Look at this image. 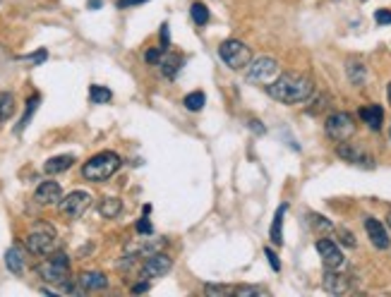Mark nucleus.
I'll return each instance as SVG.
<instances>
[{
  "mask_svg": "<svg viewBox=\"0 0 391 297\" xmlns=\"http://www.w3.org/2000/svg\"><path fill=\"white\" fill-rule=\"evenodd\" d=\"M39 101H41V96H39V94H34V96L27 101V110H24L22 120H19V125H17V132H22V130L29 125V120H32V115L37 113V108H39Z\"/></svg>",
  "mask_w": 391,
  "mask_h": 297,
  "instance_id": "nucleus-24",
  "label": "nucleus"
},
{
  "mask_svg": "<svg viewBox=\"0 0 391 297\" xmlns=\"http://www.w3.org/2000/svg\"><path fill=\"white\" fill-rule=\"evenodd\" d=\"M314 92V84L310 77L305 74H295V72H285L279 79H274L267 87V94L279 103H305Z\"/></svg>",
  "mask_w": 391,
  "mask_h": 297,
  "instance_id": "nucleus-1",
  "label": "nucleus"
},
{
  "mask_svg": "<svg viewBox=\"0 0 391 297\" xmlns=\"http://www.w3.org/2000/svg\"><path fill=\"white\" fill-rule=\"evenodd\" d=\"M204 103H207V96H204L202 92H192V94H188V96H185V108L192 110V113L202 110Z\"/></svg>",
  "mask_w": 391,
  "mask_h": 297,
  "instance_id": "nucleus-26",
  "label": "nucleus"
},
{
  "mask_svg": "<svg viewBox=\"0 0 391 297\" xmlns=\"http://www.w3.org/2000/svg\"><path fill=\"white\" fill-rule=\"evenodd\" d=\"M250 125H252V130H254V132H262V134H264V125L254 123V120H252V123H250Z\"/></svg>",
  "mask_w": 391,
  "mask_h": 297,
  "instance_id": "nucleus-40",
  "label": "nucleus"
},
{
  "mask_svg": "<svg viewBox=\"0 0 391 297\" xmlns=\"http://www.w3.org/2000/svg\"><path fill=\"white\" fill-rule=\"evenodd\" d=\"M285 209L288 206L281 204L274 214V223H272V230H269V238H272L274 245H283V216H285Z\"/></svg>",
  "mask_w": 391,
  "mask_h": 297,
  "instance_id": "nucleus-20",
  "label": "nucleus"
},
{
  "mask_svg": "<svg viewBox=\"0 0 391 297\" xmlns=\"http://www.w3.org/2000/svg\"><path fill=\"white\" fill-rule=\"evenodd\" d=\"M389 134H391V130H389Z\"/></svg>",
  "mask_w": 391,
  "mask_h": 297,
  "instance_id": "nucleus-43",
  "label": "nucleus"
},
{
  "mask_svg": "<svg viewBox=\"0 0 391 297\" xmlns=\"http://www.w3.org/2000/svg\"><path fill=\"white\" fill-rule=\"evenodd\" d=\"M24 245H27V249L32 252V254L48 256L53 249H56V245H58L56 228H53L51 223H43V221H39V223H34L32 230L27 233V240H24Z\"/></svg>",
  "mask_w": 391,
  "mask_h": 297,
  "instance_id": "nucleus-3",
  "label": "nucleus"
},
{
  "mask_svg": "<svg viewBox=\"0 0 391 297\" xmlns=\"http://www.w3.org/2000/svg\"><path fill=\"white\" fill-rule=\"evenodd\" d=\"M120 163H123V161H120V156L115 154V151H101V154L92 156V158L84 163L82 175L89 183H103V180L113 178V175L118 173Z\"/></svg>",
  "mask_w": 391,
  "mask_h": 297,
  "instance_id": "nucleus-2",
  "label": "nucleus"
},
{
  "mask_svg": "<svg viewBox=\"0 0 391 297\" xmlns=\"http://www.w3.org/2000/svg\"><path fill=\"white\" fill-rule=\"evenodd\" d=\"M317 252H319V259H322L324 269H332V271H341L345 264L343 259V252L339 249V245L329 238L317 240Z\"/></svg>",
  "mask_w": 391,
  "mask_h": 297,
  "instance_id": "nucleus-10",
  "label": "nucleus"
},
{
  "mask_svg": "<svg viewBox=\"0 0 391 297\" xmlns=\"http://www.w3.org/2000/svg\"><path fill=\"white\" fill-rule=\"evenodd\" d=\"M39 276H41L46 283H53V285H63L68 283L70 278V259L65 252H56V254H51L46 261H41L39 264Z\"/></svg>",
  "mask_w": 391,
  "mask_h": 297,
  "instance_id": "nucleus-4",
  "label": "nucleus"
},
{
  "mask_svg": "<svg viewBox=\"0 0 391 297\" xmlns=\"http://www.w3.org/2000/svg\"><path fill=\"white\" fill-rule=\"evenodd\" d=\"M134 228H137L139 235H152V233H154V228H152V223H149V218H139Z\"/></svg>",
  "mask_w": 391,
  "mask_h": 297,
  "instance_id": "nucleus-31",
  "label": "nucleus"
},
{
  "mask_svg": "<svg viewBox=\"0 0 391 297\" xmlns=\"http://www.w3.org/2000/svg\"><path fill=\"white\" fill-rule=\"evenodd\" d=\"M74 163V156L72 154H63V156H53V158H48L46 163H43V173L46 175H58V173H65V170H70Z\"/></svg>",
  "mask_w": 391,
  "mask_h": 297,
  "instance_id": "nucleus-17",
  "label": "nucleus"
},
{
  "mask_svg": "<svg viewBox=\"0 0 391 297\" xmlns=\"http://www.w3.org/2000/svg\"><path fill=\"white\" fill-rule=\"evenodd\" d=\"M389 228H391V214H389Z\"/></svg>",
  "mask_w": 391,
  "mask_h": 297,
  "instance_id": "nucleus-42",
  "label": "nucleus"
},
{
  "mask_svg": "<svg viewBox=\"0 0 391 297\" xmlns=\"http://www.w3.org/2000/svg\"><path fill=\"white\" fill-rule=\"evenodd\" d=\"M190 14H192L194 24H199V27H204V24L209 22V8L204 3H194L192 8H190Z\"/></svg>",
  "mask_w": 391,
  "mask_h": 297,
  "instance_id": "nucleus-27",
  "label": "nucleus"
},
{
  "mask_svg": "<svg viewBox=\"0 0 391 297\" xmlns=\"http://www.w3.org/2000/svg\"><path fill=\"white\" fill-rule=\"evenodd\" d=\"M14 113V96L10 92H0V125L8 123Z\"/></svg>",
  "mask_w": 391,
  "mask_h": 297,
  "instance_id": "nucleus-23",
  "label": "nucleus"
},
{
  "mask_svg": "<svg viewBox=\"0 0 391 297\" xmlns=\"http://www.w3.org/2000/svg\"><path fill=\"white\" fill-rule=\"evenodd\" d=\"M374 22H377V24H391V10H377V12H374Z\"/></svg>",
  "mask_w": 391,
  "mask_h": 297,
  "instance_id": "nucleus-32",
  "label": "nucleus"
},
{
  "mask_svg": "<svg viewBox=\"0 0 391 297\" xmlns=\"http://www.w3.org/2000/svg\"><path fill=\"white\" fill-rule=\"evenodd\" d=\"M46 58H48V50L46 48H39L37 53H29V55H22V63H27V65H41V63H46Z\"/></svg>",
  "mask_w": 391,
  "mask_h": 297,
  "instance_id": "nucleus-29",
  "label": "nucleus"
},
{
  "mask_svg": "<svg viewBox=\"0 0 391 297\" xmlns=\"http://www.w3.org/2000/svg\"><path fill=\"white\" fill-rule=\"evenodd\" d=\"M168 24H161V43H163V50L170 46V32H168Z\"/></svg>",
  "mask_w": 391,
  "mask_h": 297,
  "instance_id": "nucleus-36",
  "label": "nucleus"
},
{
  "mask_svg": "<svg viewBox=\"0 0 391 297\" xmlns=\"http://www.w3.org/2000/svg\"><path fill=\"white\" fill-rule=\"evenodd\" d=\"M170 266H173V261H170L168 254L154 252V254H149L147 261H144L142 271H139V278H142V280L161 278V276H166L168 271H170Z\"/></svg>",
  "mask_w": 391,
  "mask_h": 297,
  "instance_id": "nucleus-9",
  "label": "nucleus"
},
{
  "mask_svg": "<svg viewBox=\"0 0 391 297\" xmlns=\"http://www.w3.org/2000/svg\"><path fill=\"white\" fill-rule=\"evenodd\" d=\"M120 211H123V201L118 197H106L99 204V214H101L103 218H118Z\"/></svg>",
  "mask_w": 391,
  "mask_h": 297,
  "instance_id": "nucleus-21",
  "label": "nucleus"
},
{
  "mask_svg": "<svg viewBox=\"0 0 391 297\" xmlns=\"http://www.w3.org/2000/svg\"><path fill=\"white\" fill-rule=\"evenodd\" d=\"M60 199H63V190H60V185L53 183V180L41 183L37 187V192H34V201H37V204H41V206L60 204Z\"/></svg>",
  "mask_w": 391,
  "mask_h": 297,
  "instance_id": "nucleus-13",
  "label": "nucleus"
},
{
  "mask_svg": "<svg viewBox=\"0 0 391 297\" xmlns=\"http://www.w3.org/2000/svg\"><path fill=\"white\" fill-rule=\"evenodd\" d=\"M345 74H348V82L353 84V87H363L365 79H368V70H365V65L360 63V60H350V63L345 65Z\"/></svg>",
  "mask_w": 391,
  "mask_h": 297,
  "instance_id": "nucleus-18",
  "label": "nucleus"
},
{
  "mask_svg": "<svg viewBox=\"0 0 391 297\" xmlns=\"http://www.w3.org/2000/svg\"><path fill=\"white\" fill-rule=\"evenodd\" d=\"M89 99H92V103H108V101L113 99V94H111V89L92 84V87H89Z\"/></svg>",
  "mask_w": 391,
  "mask_h": 297,
  "instance_id": "nucleus-25",
  "label": "nucleus"
},
{
  "mask_svg": "<svg viewBox=\"0 0 391 297\" xmlns=\"http://www.w3.org/2000/svg\"><path fill=\"white\" fill-rule=\"evenodd\" d=\"M365 233H368L370 243H372L377 249H387L391 245V238H389V233H387V228H384L382 221L365 218Z\"/></svg>",
  "mask_w": 391,
  "mask_h": 297,
  "instance_id": "nucleus-12",
  "label": "nucleus"
},
{
  "mask_svg": "<svg viewBox=\"0 0 391 297\" xmlns=\"http://www.w3.org/2000/svg\"><path fill=\"white\" fill-rule=\"evenodd\" d=\"M324 132L332 142H348L355 134V120L353 115L348 113H332L327 118V125H324Z\"/></svg>",
  "mask_w": 391,
  "mask_h": 297,
  "instance_id": "nucleus-6",
  "label": "nucleus"
},
{
  "mask_svg": "<svg viewBox=\"0 0 391 297\" xmlns=\"http://www.w3.org/2000/svg\"><path fill=\"white\" fill-rule=\"evenodd\" d=\"M360 118H363V123L368 125L370 130L379 132V130H382V123H384V110H382V105H377V103L365 105V108H360Z\"/></svg>",
  "mask_w": 391,
  "mask_h": 297,
  "instance_id": "nucleus-15",
  "label": "nucleus"
},
{
  "mask_svg": "<svg viewBox=\"0 0 391 297\" xmlns=\"http://www.w3.org/2000/svg\"><path fill=\"white\" fill-rule=\"evenodd\" d=\"M219 58H221L230 70H243L250 65L252 53H250V48L245 46L243 41H238V39H228V41H223L221 46H219Z\"/></svg>",
  "mask_w": 391,
  "mask_h": 297,
  "instance_id": "nucleus-5",
  "label": "nucleus"
},
{
  "mask_svg": "<svg viewBox=\"0 0 391 297\" xmlns=\"http://www.w3.org/2000/svg\"><path fill=\"white\" fill-rule=\"evenodd\" d=\"M336 156H339V158H343L345 163L363 165V168H372V165H374V158H372V156H370L363 147H358V144H345V142H341L339 147H336Z\"/></svg>",
  "mask_w": 391,
  "mask_h": 297,
  "instance_id": "nucleus-11",
  "label": "nucleus"
},
{
  "mask_svg": "<svg viewBox=\"0 0 391 297\" xmlns=\"http://www.w3.org/2000/svg\"><path fill=\"white\" fill-rule=\"evenodd\" d=\"M324 290L332 295H343L350 290V278L345 274H341V271H332L327 269V274H324V280H322Z\"/></svg>",
  "mask_w": 391,
  "mask_h": 297,
  "instance_id": "nucleus-14",
  "label": "nucleus"
},
{
  "mask_svg": "<svg viewBox=\"0 0 391 297\" xmlns=\"http://www.w3.org/2000/svg\"><path fill=\"white\" fill-rule=\"evenodd\" d=\"M339 235H341V243L345 245V247H355V238L353 233H348L345 228H339Z\"/></svg>",
  "mask_w": 391,
  "mask_h": 297,
  "instance_id": "nucleus-33",
  "label": "nucleus"
},
{
  "mask_svg": "<svg viewBox=\"0 0 391 297\" xmlns=\"http://www.w3.org/2000/svg\"><path fill=\"white\" fill-rule=\"evenodd\" d=\"M387 96H389V105H391V82H389V87H387Z\"/></svg>",
  "mask_w": 391,
  "mask_h": 297,
  "instance_id": "nucleus-41",
  "label": "nucleus"
},
{
  "mask_svg": "<svg viewBox=\"0 0 391 297\" xmlns=\"http://www.w3.org/2000/svg\"><path fill=\"white\" fill-rule=\"evenodd\" d=\"M147 290H149V283H147V280H142V283L134 285L132 293H134V295H139V293H147Z\"/></svg>",
  "mask_w": 391,
  "mask_h": 297,
  "instance_id": "nucleus-38",
  "label": "nucleus"
},
{
  "mask_svg": "<svg viewBox=\"0 0 391 297\" xmlns=\"http://www.w3.org/2000/svg\"><path fill=\"white\" fill-rule=\"evenodd\" d=\"M267 259H269V264H272V269H274V271H281V264H279L277 254H274L272 249H267Z\"/></svg>",
  "mask_w": 391,
  "mask_h": 297,
  "instance_id": "nucleus-37",
  "label": "nucleus"
},
{
  "mask_svg": "<svg viewBox=\"0 0 391 297\" xmlns=\"http://www.w3.org/2000/svg\"><path fill=\"white\" fill-rule=\"evenodd\" d=\"M312 221H314V228H322V230H332L334 228V225L329 223L324 216H312Z\"/></svg>",
  "mask_w": 391,
  "mask_h": 297,
  "instance_id": "nucleus-34",
  "label": "nucleus"
},
{
  "mask_svg": "<svg viewBox=\"0 0 391 297\" xmlns=\"http://www.w3.org/2000/svg\"><path fill=\"white\" fill-rule=\"evenodd\" d=\"M161 72L166 74L168 79H173L175 74H178V70L183 68V58L180 55H175V53H166V58H161Z\"/></svg>",
  "mask_w": 391,
  "mask_h": 297,
  "instance_id": "nucleus-22",
  "label": "nucleus"
},
{
  "mask_svg": "<svg viewBox=\"0 0 391 297\" xmlns=\"http://www.w3.org/2000/svg\"><path fill=\"white\" fill-rule=\"evenodd\" d=\"M103 5V0H89V10H99Z\"/></svg>",
  "mask_w": 391,
  "mask_h": 297,
  "instance_id": "nucleus-39",
  "label": "nucleus"
},
{
  "mask_svg": "<svg viewBox=\"0 0 391 297\" xmlns=\"http://www.w3.org/2000/svg\"><path fill=\"white\" fill-rule=\"evenodd\" d=\"M233 295H238V297H257V295H267V290L257 288V285H238V288H233Z\"/></svg>",
  "mask_w": 391,
  "mask_h": 297,
  "instance_id": "nucleus-28",
  "label": "nucleus"
},
{
  "mask_svg": "<svg viewBox=\"0 0 391 297\" xmlns=\"http://www.w3.org/2000/svg\"><path fill=\"white\" fill-rule=\"evenodd\" d=\"M79 288L84 293H92V290H106L108 288V278L101 274V271H87V274L79 276Z\"/></svg>",
  "mask_w": 391,
  "mask_h": 297,
  "instance_id": "nucleus-16",
  "label": "nucleus"
},
{
  "mask_svg": "<svg viewBox=\"0 0 391 297\" xmlns=\"http://www.w3.org/2000/svg\"><path fill=\"white\" fill-rule=\"evenodd\" d=\"M149 3V0H118V10H128V8H134V5H144Z\"/></svg>",
  "mask_w": 391,
  "mask_h": 297,
  "instance_id": "nucleus-35",
  "label": "nucleus"
},
{
  "mask_svg": "<svg viewBox=\"0 0 391 297\" xmlns=\"http://www.w3.org/2000/svg\"><path fill=\"white\" fill-rule=\"evenodd\" d=\"M5 266H8V271H12L14 276H19L24 271V252L19 247H10L5 252Z\"/></svg>",
  "mask_w": 391,
  "mask_h": 297,
  "instance_id": "nucleus-19",
  "label": "nucleus"
},
{
  "mask_svg": "<svg viewBox=\"0 0 391 297\" xmlns=\"http://www.w3.org/2000/svg\"><path fill=\"white\" fill-rule=\"evenodd\" d=\"M161 53H163V48H149L147 53H144V60H147L149 65H157V63H161Z\"/></svg>",
  "mask_w": 391,
  "mask_h": 297,
  "instance_id": "nucleus-30",
  "label": "nucleus"
},
{
  "mask_svg": "<svg viewBox=\"0 0 391 297\" xmlns=\"http://www.w3.org/2000/svg\"><path fill=\"white\" fill-rule=\"evenodd\" d=\"M89 204H92V197H89V192H82V190H77V192H70L65 199H60V214L68 216V218H82L84 211L89 209Z\"/></svg>",
  "mask_w": 391,
  "mask_h": 297,
  "instance_id": "nucleus-8",
  "label": "nucleus"
},
{
  "mask_svg": "<svg viewBox=\"0 0 391 297\" xmlns=\"http://www.w3.org/2000/svg\"><path fill=\"white\" fill-rule=\"evenodd\" d=\"M279 74V63L269 55H262L257 60H250V65L245 68V77L254 84H267L272 77Z\"/></svg>",
  "mask_w": 391,
  "mask_h": 297,
  "instance_id": "nucleus-7",
  "label": "nucleus"
}]
</instances>
